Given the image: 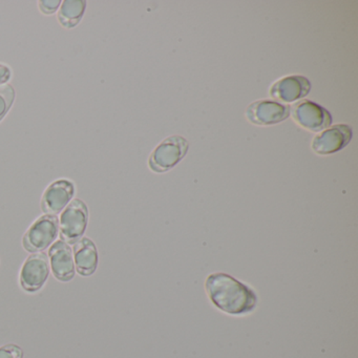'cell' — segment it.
<instances>
[{"mask_svg": "<svg viewBox=\"0 0 358 358\" xmlns=\"http://www.w3.org/2000/svg\"><path fill=\"white\" fill-rule=\"evenodd\" d=\"M73 257H74L75 269L83 278L95 274L99 264V255L95 243L87 236L73 245Z\"/></svg>", "mask_w": 358, "mask_h": 358, "instance_id": "obj_11", "label": "cell"}, {"mask_svg": "<svg viewBox=\"0 0 358 358\" xmlns=\"http://www.w3.org/2000/svg\"><path fill=\"white\" fill-rule=\"evenodd\" d=\"M59 236V219L57 215L39 217L22 236V247L30 253L43 252L50 248Z\"/></svg>", "mask_w": 358, "mask_h": 358, "instance_id": "obj_2", "label": "cell"}, {"mask_svg": "<svg viewBox=\"0 0 358 358\" xmlns=\"http://www.w3.org/2000/svg\"><path fill=\"white\" fill-rule=\"evenodd\" d=\"M87 9L85 0H66L62 3L58 20L64 28L72 29L79 24Z\"/></svg>", "mask_w": 358, "mask_h": 358, "instance_id": "obj_13", "label": "cell"}, {"mask_svg": "<svg viewBox=\"0 0 358 358\" xmlns=\"http://www.w3.org/2000/svg\"><path fill=\"white\" fill-rule=\"evenodd\" d=\"M352 129L347 124H337L318 134L312 141V150L317 155H331L343 150L352 139Z\"/></svg>", "mask_w": 358, "mask_h": 358, "instance_id": "obj_9", "label": "cell"}, {"mask_svg": "<svg viewBox=\"0 0 358 358\" xmlns=\"http://www.w3.org/2000/svg\"><path fill=\"white\" fill-rule=\"evenodd\" d=\"M205 290L213 305L228 315L250 314L259 303L257 293L250 287L223 272L207 276Z\"/></svg>", "mask_w": 358, "mask_h": 358, "instance_id": "obj_1", "label": "cell"}, {"mask_svg": "<svg viewBox=\"0 0 358 358\" xmlns=\"http://www.w3.org/2000/svg\"><path fill=\"white\" fill-rule=\"evenodd\" d=\"M75 184L71 180L59 179L48 186L41 198V210L45 215H57L72 202Z\"/></svg>", "mask_w": 358, "mask_h": 358, "instance_id": "obj_7", "label": "cell"}, {"mask_svg": "<svg viewBox=\"0 0 358 358\" xmlns=\"http://www.w3.org/2000/svg\"><path fill=\"white\" fill-rule=\"evenodd\" d=\"M15 100V90L10 85L0 87V121L5 118Z\"/></svg>", "mask_w": 358, "mask_h": 358, "instance_id": "obj_14", "label": "cell"}, {"mask_svg": "<svg viewBox=\"0 0 358 358\" xmlns=\"http://www.w3.org/2000/svg\"><path fill=\"white\" fill-rule=\"evenodd\" d=\"M51 269L47 253H32L27 257L20 268V284L27 293L39 292L47 284Z\"/></svg>", "mask_w": 358, "mask_h": 358, "instance_id": "obj_5", "label": "cell"}, {"mask_svg": "<svg viewBox=\"0 0 358 358\" xmlns=\"http://www.w3.org/2000/svg\"><path fill=\"white\" fill-rule=\"evenodd\" d=\"M290 115V106H284L275 101L253 102L247 108L246 117L251 123L255 125L278 124L286 120Z\"/></svg>", "mask_w": 358, "mask_h": 358, "instance_id": "obj_10", "label": "cell"}, {"mask_svg": "<svg viewBox=\"0 0 358 358\" xmlns=\"http://www.w3.org/2000/svg\"><path fill=\"white\" fill-rule=\"evenodd\" d=\"M89 224V208L80 199H74L64 209L59 219L60 240L74 245L85 236Z\"/></svg>", "mask_w": 358, "mask_h": 358, "instance_id": "obj_3", "label": "cell"}, {"mask_svg": "<svg viewBox=\"0 0 358 358\" xmlns=\"http://www.w3.org/2000/svg\"><path fill=\"white\" fill-rule=\"evenodd\" d=\"M47 255L50 269L56 280L62 282H69L75 278L76 269L70 245L62 240L56 241L50 247Z\"/></svg>", "mask_w": 358, "mask_h": 358, "instance_id": "obj_8", "label": "cell"}, {"mask_svg": "<svg viewBox=\"0 0 358 358\" xmlns=\"http://www.w3.org/2000/svg\"><path fill=\"white\" fill-rule=\"evenodd\" d=\"M187 140L180 136H171L157 146L150 155L148 165L154 173H162L175 167L185 157Z\"/></svg>", "mask_w": 358, "mask_h": 358, "instance_id": "obj_4", "label": "cell"}, {"mask_svg": "<svg viewBox=\"0 0 358 358\" xmlns=\"http://www.w3.org/2000/svg\"><path fill=\"white\" fill-rule=\"evenodd\" d=\"M0 358H24V351L15 343H8L0 347Z\"/></svg>", "mask_w": 358, "mask_h": 358, "instance_id": "obj_15", "label": "cell"}, {"mask_svg": "<svg viewBox=\"0 0 358 358\" xmlns=\"http://www.w3.org/2000/svg\"><path fill=\"white\" fill-rule=\"evenodd\" d=\"M12 77V71L6 64H0V87L5 85Z\"/></svg>", "mask_w": 358, "mask_h": 358, "instance_id": "obj_17", "label": "cell"}, {"mask_svg": "<svg viewBox=\"0 0 358 358\" xmlns=\"http://www.w3.org/2000/svg\"><path fill=\"white\" fill-rule=\"evenodd\" d=\"M293 120L308 131L318 133L328 129L332 123L330 113L309 100H303L290 108Z\"/></svg>", "mask_w": 358, "mask_h": 358, "instance_id": "obj_6", "label": "cell"}, {"mask_svg": "<svg viewBox=\"0 0 358 358\" xmlns=\"http://www.w3.org/2000/svg\"><path fill=\"white\" fill-rule=\"evenodd\" d=\"M311 85L303 76H288L276 81L270 87V96L282 102H294L309 94Z\"/></svg>", "mask_w": 358, "mask_h": 358, "instance_id": "obj_12", "label": "cell"}, {"mask_svg": "<svg viewBox=\"0 0 358 358\" xmlns=\"http://www.w3.org/2000/svg\"><path fill=\"white\" fill-rule=\"evenodd\" d=\"M60 5H62L60 0H41L39 1V9L45 15H51V14L57 11Z\"/></svg>", "mask_w": 358, "mask_h": 358, "instance_id": "obj_16", "label": "cell"}]
</instances>
